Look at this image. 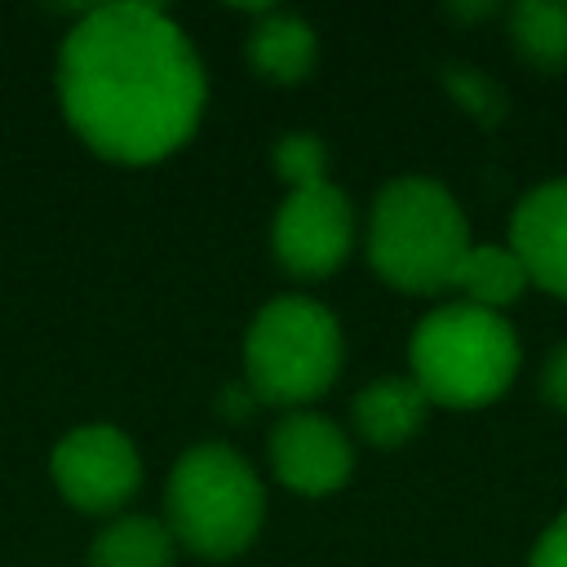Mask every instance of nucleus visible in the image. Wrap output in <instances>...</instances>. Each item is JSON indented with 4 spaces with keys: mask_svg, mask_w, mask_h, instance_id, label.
Listing matches in <instances>:
<instances>
[{
    "mask_svg": "<svg viewBox=\"0 0 567 567\" xmlns=\"http://www.w3.org/2000/svg\"><path fill=\"white\" fill-rule=\"evenodd\" d=\"M527 284L532 279H527L518 252L505 244H470V252L461 257V266L452 275V288H461L470 306H483L496 315H501V306L518 301Z\"/></svg>",
    "mask_w": 567,
    "mask_h": 567,
    "instance_id": "nucleus-11",
    "label": "nucleus"
},
{
    "mask_svg": "<svg viewBox=\"0 0 567 567\" xmlns=\"http://www.w3.org/2000/svg\"><path fill=\"white\" fill-rule=\"evenodd\" d=\"M49 465H53L58 492L84 514L120 509L142 483L137 447L115 425H80V430H71L53 447Z\"/></svg>",
    "mask_w": 567,
    "mask_h": 567,
    "instance_id": "nucleus-6",
    "label": "nucleus"
},
{
    "mask_svg": "<svg viewBox=\"0 0 567 567\" xmlns=\"http://www.w3.org/2000/svg\"><path fill=\"white\" fill-rule=\"evenodd\" d=\"M509 40L532 66L563 71L567 66V4L563 0H523V4H514Z\"/></svg>",
    "mask_w": 567,
    "mask_h": 567,
    "instance_id": "nucleus-14",
    "label": "nucleus"
},
{
    "mask_svg": "<svg viewBox=\"0 0 567 567\" xmlns=\"http://www.w3.org/2000/svg\"><path fill=\"white\" fill-rule=\"evenodd\" d=\"M270 465L284 487H292L301 496H328L350 478L354 452L337 421H328L319 412H297L275 425Z\"/></svg>",
    "mask_w": 567,
    "mask_h": 567,
    "instance_id": "nucleus-8",
    "label": "nucleus"
},
{
    "mask_svg": "<svg viewBox=\"0 0 567 567\" xmlns=\"http://www.w3.org/2000/svg\"><path fill=\"white\" fill-rule=\"evenodd\" d=\"M270 244H275V257L292 275H306V279L332 275L350 257V244H354L350 199L332 182L288 190V199L275 213Z\"/></svg>",
    "mask_w": 567,
    "mask_h": 567,
    "instance_id": "nucleus-7",
    "label": "nucleus"
},
{
    "mask_svg": "<svg viewBox=\"0 0 567 567\" xmlns=\"http://www.w3.org/2000/svg\"><path fill=\"white\" fill-rule=\"evenodd\" d=\"M248 390L266 403H310L341 372V328L310 297H275L244 337Z\"/></svg>",
    "mask_w": 567,
    "mask_h": 567,
    "instance_id": "nucleus-5",
    "label": "nucleus"
},
{
    "mask_svg": "<svg viewBox=\"0 0 567 567\" xmlns=\"http://www.w3.org/2000/svg\"><path fill=\"white\" fill-rule=\"evenodd\" d=\"M252 66L275 84H297L315 66V31L292 13H266L248 40Z\"/></svg>",
    "mask_w": 567,
    "mask_h": 567,
    "instance_id": "nucleus-12",
    "label": "nucleus"
},
{
    "mask_svg": "<svg viewBox=\"0 0 567 567\" xmlns=\"http://www.w3.org/2000/svg\"><path fill=\"white\" fill-rule=\"evenodd\" d=\"M173 532L159 518H115L89 545V567H173Z\"/></svg>",
    "mask_w": 567,
    "mask_h": 567,
    "instance_id": "nucleus-13",
    "label": "nucleus"
},
{
    "mask_svg": "<svg viewBox=\"0 0 567 567\" xmlns=\"http://www.w3.org/2000/svg\"><path fill=\"white\" fill-rule=\"evenodd\" d=\"M168 532L199 558H235L244 554L266 514L261 483L252 465L226 443L190 447L168 474Z\"/></svg>",
    "mask_w": 567,
    "mask_h": 567,
    "instance_id": "nucleus-4",
    "label": "nucleus"
},
{
    "mask_svg": "<svg viewBox=\"0 0 567 567\" xmlns=\"http://www.w3.org/2000/svg\"><path fill=\"white\" fill-rule=\"evenodd\" d=\"M532 567H567V514H558L540 532V540L532 549Z\"/></svg>",
    "mask_w": 567,
    "mask_h": 567,
    "instance_id": "nucleus-17",
    "label": "nucleus"
},
{
    "mask_svg": "<svg viewBox=\"0 0 567 567\" xmlns=\"http://www.w3.org/2000/svg\"><path fill=\"white\" fill-rule=\"evenodd\" d=\"M514 372L518 337L496 310L456 301L425 315L412 332V381L430 403L483 408L509 390Z\"/></svg>",
    "mask_w": 567,
    "mask_h": 567,
    "instance_id": "nucleus-3",
    "label": "nucleus"
},
{
    "mask_svg": "<svg viewBox=\"0 0 567 567\" xmlns=\"http://www.w3.org/2000/svg\"><path fill=\"white\" fill-rule=\"evenodd\" d=\"M470 252V226L461 204L430 177H399L372 204L368 257L377 275L403 292L452 288L461 257Z\"/></svg>",
    "mask_w": 567,
    "mask_h": 567,
    "instance_id": "nucleus-2",
    "label": "nucleus"
},
{
    "mask_svg": "<svg viewBox=\"0 0 567 567\" xmlns=\"http://www.w3.org/2000/svg\"><path fill=\"white\" fill-rule=\"evenodd\" d=\"M509 248L518 252L532 284L567 297V177L523 195L509 221Z\"/></svg>",
    "mask_w": 567,
    "mask_h": 567,
    "instance_id": "nucleus-9",
    "label": "nucleus"
},
{
    "mask_svg": "<svg viewBox=\"0 0 567 567\" xmlns=\"http://www.w3.org/2000/svg\"><path fill=\"white\" fill-rule=\"evenodd\" d=\"M430 399L412 377H381L359 390L354 399V425L377 447H399L425 425Z\"/></svg>",
    "mask_w": 567,
    "mask_h": 567,
    "instance_id": "nucleus-10",
    "label": "nucleus"
},
{
    "mask_svg": "<svg viewBox=\"0 0 567 567\" xmlns=\"http://www.w3.org/2000/svg\"><path fill=\"white\" fill-rule=\"evenodd\" d=\"M443 80H447L452 97H456L474 120L496 124V120L505 115V89H501L487 71H474V66H447Z\"/></svg>",
    "mask_w": 567,
    "mask_h": 567,
    "instance_id": "nucleus-16",
    "label": "nucleus"
},
{
    "mask_svg": "<svg viewBox=\"0 0 567 567\" xmlns=\"http://www.w3.org/2000/svg\"><path fill=\"white\" fill-rule=\"evenodd\" d=\"M58 93L80 142L115 164L173 155L204 115V66L155 4L89 9L58 53Z\"/></svg>",
    "mask_w": 567,
    "mask_h": 567,
    "instance_id": "nucleus-1",
    "label": "nucleus"
},
{
    "mask_svg": "<svg viewBox=\"0 0 567 567\" xmlns=\"http://www.w3.org/2000/svg\"><path fill=\"white\" fill-rule=\"evenodd\" d=\"M540 394H545L554 408L567 412V341L549 354V363H545V372H540Z\"/></svg>",
    "mask_w": 567,
    "mask_h": 567,
    "instance_id": "nucleus-18",
    "label": "nucleus"
},
{
    "mask_svg": "<svg viewBox=\"0 0 567 567\" xmlns=\"http://www.w3.org/2000/svg\"><path fill=\"white\" fill-rule=\"evenodd\" d=\"M275 173L297 190V186H315L328 182V151L315 133H288L275 142Z\"/></svg>",
    "mask_w": 567,
    "mask_h": 567,
    "instance_id": "nucleus-15",
    "label": "nucleus"
}]
</instances>
